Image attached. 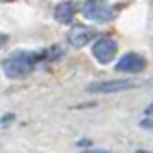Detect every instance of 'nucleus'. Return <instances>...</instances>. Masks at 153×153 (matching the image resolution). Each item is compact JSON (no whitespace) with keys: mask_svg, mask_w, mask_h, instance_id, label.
Masks as SVG:
<instances>
[{"mask_svg":"<svg viewBox=\"0 0 153 153\" xmlns=\"http://www.w3.org/2000/svg\"><path fill=\"white\" fill-rule=\"evenodd\" d=\"M136 88V82L124 79H115V80H96L86 86V90L92 94H113V92H121V90H130Z\"/></svg>","mask_w":153,"mask_h":153,"instance_id":"3","label":"nucleus"},{"mask_svg":"<svg viewBox=\"0 0 153 153\" xmlns=\"http://www.w3.org/2000/svg\"><path fill=\"white\" fill-rule=\"evenodd\" d=\"M115 69L121 71V73H140V71L146 69V59L140 56V54H134V52H128V54H124L121 59L117 61V65H115Z\"/></svg>","mask_w":153,"mask_h":153,"instance_id":"5","label":"nucleus"},{"mask_svg":"<svg viewBox=\"0 0 153 153\" xmlns=\"http://www.w3.org/2000/svg\"><path fill=\"white\" fill-rule=\"evenodd\" d=\"M6 42H8V36L6 35H0V46H4Z\"/></svg>","mask_w":153,"mask_h":153,"instance_id":"8","label":"nucleus"},{"mask_svg":"<svg viewBox=\"0 0 153 153\" xmlns=\"http://www.w3.org/2000/svg\"><path fill=\"white\" fill-rule=\"evenodd\" d=\"M146 113H147V115H153V103H149V105H147V109H146Z\"/></svg>","mask_w":153,"mask_h":153,"instance_id":"9","label":"nucleus"},{"mask_svg":"<svg viewBox=\"0 0 153 153\" xmlns=\"http://www.w3.org/2000/svg\"><path fill=\"white\" fill-rule=\"evenodd\" d=\"M82 16L88 21H109L113 17V6L107 0H84L82 4Z\"/></svg>","mask_w":153,"mask_h":153,"instance_id":"2","label":"nucleus"},{"mask_svg":"<svg viewBox=\"0 0 153 153\" xmlns=\"http://www.w3.org/2000/svg\"><path fill=\"white\" fill-rule=\"evenodd\" d=\"M117 50H119V44L111 36L98 38L92 46V54L100 63H109V61H113L115 56H117Z\"/></svg>","mask_w":153,"mask_h":153,"instance_id":"4","label":"nucleus"},{"mask_svg":"<svg viewBox=\"0 0 153 153\" xmlns=\"http://www.w3.org/2000/svg\"><path fill=\"white\" fill-rule=\"evenodd\" d=\"M73 16H75V6H73L71 0H63V2H59L54 8V17L59 23H71L73 21Z\"/></svg>","mask_w":153,"mask_h":153,"instance_id":"7","label":"nucleus"},{"mask_svg":"<svg viewBox=\"0 0 153 153\" xmlns=\"http://www.w3.org/2000/svg\"><path fill=\"white\" fill-rule=\"evenodd\" d=\"M42 59H48L46 50L16 52V54H12L8 59L2 61V69H4V73H6V76H10V79H21V76H25L36 63H40Z\"/></svg>","mask_w":153,"mask_h":153,"instance_id":"1","label":"nucleus"},{"mask_svg":"<svg viewBox=\"0 0 153 153\" xmlns=\"http://www.w3.org/2000/svg\"><path fill=\"white\" fill-rule=\"evenodd\" d=\"M96 31L92 27H84V25H75L69 33V42L73 44V48H84L90 40L94 38Z\"/></svg>","mask_w":153,"mask_h":153,"instance_id":"6","label":"nucleus"}]
</instances>
